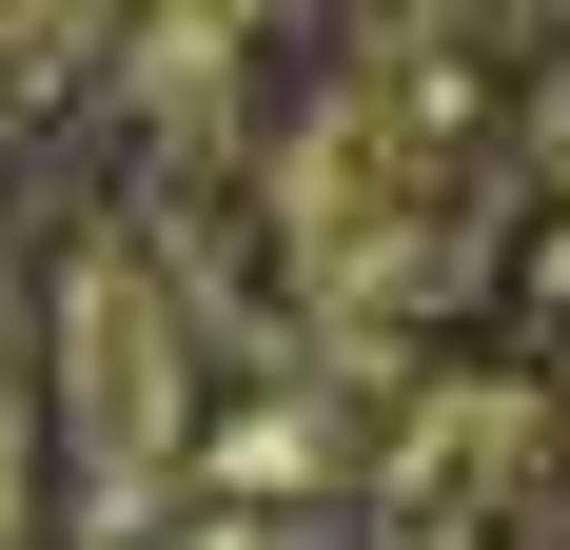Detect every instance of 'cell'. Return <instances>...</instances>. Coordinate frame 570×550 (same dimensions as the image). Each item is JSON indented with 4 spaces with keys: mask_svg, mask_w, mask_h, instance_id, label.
Wrapping results in <instances>:
<instances>
[{
    "mask_svg": "<svg viewBox=\"0 0 570 550\" xmlns=\"http://www.w3.org/2000/svg\"><path fill=\"white\" fill-rule=\"evenodd\" d=\"M59 472H79V531H138V511H177V472H197V334H177V295L138 256H79L59 275Z\"/></svg>",
    "mask_w": 570,
    "mask_h": 550,
    "instance_id": "obj_1",
    "label": "cell"
},
{
    "mask_svg": "<svg viewBox=\"0 0 570 550\" xmlns=\"http://www.w3.org/2000/svg\"><path fill=\"white\" fill-rule=\"evenodd\" d=\"M40 433L59 393H20V334H0V550H40Z\"/></svg>",
    "mask_w": 570,
    "mask_h": 550,
    "instance_id": "obj_2",
    "label": "cell"
}]
</instances>
